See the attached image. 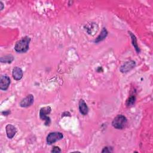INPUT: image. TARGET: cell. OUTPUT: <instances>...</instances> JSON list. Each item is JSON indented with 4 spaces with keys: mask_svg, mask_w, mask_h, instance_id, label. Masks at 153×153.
I'll return each instance as SVG.
<instances>
[{
    "mask_svg": "<svg viewBox=\"0 0 153 153\" xmlns=\"http://www.w3.org/2000/svg\"><path fill=\"white\" fill-rule=\"evenodd\" d=\"M30 42V38L29 36H26L23 37L16 43L14 46L15 51L19 53H26L29 50Z\"/></svg>",
    "mask_w": 153,
    "mask_h": 153,
    "instance_id": "1",
    "label": "cell"
},
{
    "mask_svg": "<svg viewBox=\"0 0 153 153\" xmlns=\"http://www.w3.org/2000/svg\"><path fill=\"white\" fill-rule=\"evenodd\" d=\"M127 123L126 117L123 115L116 116L112 122V126L117 129H123L125 127Z\"/></svg>",
    "mask_w": 153,
    "mask_h": 153,
    "instance_id": "2",
    "label": "cell"
},
{
    "mask_svg": "<svg viewBox=\"0 0 153 153\" xmlns=\"http://www.w3.org/2000/svg\"><path fill=\"white\" fill-rule=\"evenodd\" d=\"M51 111V108L50 106H44L40 109L39 111V117L42 120L45 121V125L47 126H50L51 123L50 118L48 116Z\"/></svg>",
    "mask_w": 153,
    "mask_h": 153,
    "instance_id": "3",
    "label": "cell"
},
{
    "mask_svg": "<svg viewBox=\"0 0 153 153\" xmlns=\"http://www.w3.org/2000/svg\"><path fill=\"white\" fill-rule=\"evenodd\" d=\"M63 137V135L60 132H51L47 136V143L48 145H51L56 142L62 139Z\"/></svg>",
    "mask_w": 153,
    "mask_h": 153,
    "instance_id": "4",
    "label": "cell"
},
{
    "mask_svg": "<svg viewBox=\"0 0 153 153\" xmlns=\"http://www.w3.org/2000/svg\"><path fill=\"white\" fill-rule=\"evenodd\" d=\"M34 102L33 96L31 94H28L26 97L23 99L19 103V105L22 108H27L31 106Z\"/></svg>",
    "mask_w": 153,
    "mask_h": 153,
    "instance_id": "5",
    "label": "cell"
},
{
    "mask_svg": "<svg viewBox=\"0 0 153 153\" xmlns=\"http://www.w3.org/2000/svg\"><path fill=\"white\" fill-rule=\"evenodd\" d=\"M11 81L7 75H1L0 78V89L6 90L10 84Z\"/></svg>",
    "mask_w": 153,
    "mask_h": 153,
    "instance_id": "6",
    "label": "cell"
},
{
    "mask_svg": "<svg viewBox=\"0 0 153 153\" xmlns=\"http://www.w3.org/2000/svg\"><path fill=\"white\" fill-rule=\"evenodd\" d=\"M5 131L7 137L9 139H12L17 133V128L14 126L8 124L5 127Z\"/></svg>",
    "mask_w": 153,
    "mask_h": 153,
    "instance_id": "7",
    "label": "cell"
},
{
    "mask_svg": "<svg viewBox=\"0 0 153 153\" xmlns=\"http://www.w3.org/2000/svg\"><path fill=\"white\" fill-rule=\"evenodd\" d=\"M135 62L133 61V60H130L128 62H127L126 63H125L123 65H122L120 68V71L123 73L124 72H127L128 71H129L130 70H131V69H133L134 66H135Z\"/></svg>",
    "mask_w": 153,
    "mask_h": 153,
    "instance_id": "8",
    "label": "cell"
},
{
    "mask_svg": "<svg viewBox=\"0 0 153 153\" xmlns=\"http://www.w3.org/2000/svg\"><path fill=\"white\" fill-rule=\"evenodd\" d=\"M12 75H13V78L15 80L19 81L23 77V71L20 68L16 66L13 69Z\"/></svg>",
    "mask_w": 153,
    "mask_h": 153,
    "instance_id": "9",
    "label": "cell"
},
{
    "mask_svg": "<svg viewBox=\"0 0 153 153\" xmlns=\"http://www.w3.org/2000/svg\"><path fill=\"white\" fill-rule=\"evenodd\" d=\"M78 108L79 112L81 114L85 115L87 114L88 112V108L85 102V101L83 99H80L79 101V104H78Z\"/></svg>",
    "mask_w": 153,
    "mask_h": 153,
    "instance_id": "10",
    "label": "cell"
},
{
    "mask_svg": "<svg viewBox=\"0 0 153 153\" xmlns=\"http://www.w3.org/2000/svg\"><path fill=\"white\" fill-rule=\"evenodd\" d=\"M107 35H108V31H107V30L106 29V28L103 27V28L102 29L101 32H100V35L97 36V38L95 39L94 42H96V43H97V42H99L100 41H103V40L106 37Z\"/></svg>",
    "mask_w": 153,
    "mask_h": 153,
    "instance_id": "11",
    "label": "cell"
},
{
    "mask_svg": "<svg viewBox=\"0 0 153 153\" xmlns=\"http://www.w3.org/2000/svg\"><path fill=\"white\" fill-rule=\"evenodd\" d=\"M0 60H1V63H10L14 60V57L11 54L5 55V56L1 57L0 59Z\"/></svg>",
    "mask_w": 153,
    "mask_h": 153,
    "instance_id": "12",
    "label": "cell"
},
{
    "mask_svg": "<svg viewBox=\"0 0 153 153\" xmlns=\"http://www.w3.org/2000/svg\"><path fill=\"white\" fill-rule=\"evenodd\" d=\"M128 33L131 36V42H132V44H133V45L134 46L136 51L137 52V53H139L140 52V50L139 48V47L137 45V39H136V38L135 36V35L131 33V32H129L128 31Z\"/></svg>",
    "mask_w": 153,
    "mask_h": 153,
    "instance_id": "13",
    "label": "cell"
},
{
    "mask_svg": "<svg viewBox=\"0 0 153 153\" xmlns=\"http://www.w3.org/2000/svg\"><path fill=\"white\" fill-rule=\"evenodd\" d=\"M135 101H136L135 96H131L126 100V106L127 107H130V106H133L134 104Z\"/></svg>",
    "mask_w": 153,
    "mask_h": 153,
    "instance_id": "14",
    "label": "cell"
},
{
    "mask_svg": "<svg viewBox=\"0 0 153 153\" xmlns=\"http://www.w3.org/2000/svg\"><path fill=\"white\" fill-rule=\"evenodd\" d=\"M51 152H61V150L59 148V147L58 146H53L52 150L51 151Z\"/></svg>",
    "mask_w": 153,
    "mask_h": 153,
    "instance_id": "15",
    "label": "cell"
},
{
    "mask_svg": "<svg viewBox=\"0 0 153 153\" xmlns=\"http://www.w3.org/2000/svg\"><path fill=\"white\" fill-rule=\"evenodd\" d=\"M111 148H109V147H105L104 148H103V149L102 150V152H112V150H111V149H110Z\"/></svg>",
    "mask_w": 153,
    "mask_h": 153,
    "instance_id": "16",
    "label": "cell"
},
{
    "mask_svg": "<svg viewBox=\"0 0 153 153\" xmlns=\"http://www.w3.org/2000/svg\"><path fill=\"white\" fill-rule=\"evenodd\" d=\"M2 114L4 115H9V114H10V111L9 110L6 111H4V112H2Z\"/></svg>",
    "mask_w": 153,
    "mask_h": 153,
    "instance_id": "17",
    "label": "cell"
},
{
    "mask_svg": "<svg viewBox=\"0 0 153 153\" xmlns=\"http://www.w3.org/2000/svg\"><path fill=\"white\" fill-rule=\"evenodd\" d=\"M0 5H1V10H2L3 8H4V4L1 2V1H0Z\"/></svg>",
    "mask_w": 153,
    "mask_h": 153,
    "instance_id": "18",
    "label": "cell"
}]
</instances>
